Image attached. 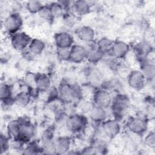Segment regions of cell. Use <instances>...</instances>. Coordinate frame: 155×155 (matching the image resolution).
<instances>
[{
    "label": "cell",
    "instance_id": "obj_1",
    "mask_svg": "<svg viewBox=\"0 0 155 155\" xmlns=\"http://www.w3.org/2000/svg\"><path fill=\"white\" fill-rule=\"evenodd\" d=\"M130 105V101L129 97L125 94L118 93L112 98L110 107L116 118H120L127 111Z\"/></svg>",
    "mask_w": 155,
    "mask_h": 155
},
{
    "label": "cell",
    "instance_id": "obj_2",
    "mask_svg": "<svg viewBox=\"0 0 155 155\" xmlns=\"http://www.w3.org/2000/svg\"><path fill=\"white\" fill-rule=\"evenodd\" d=\"M88 124L87 118L82 113L72 114L65 121V125L72 133H81Z\"/></svg>",
    "mask_w": 155,
    "mask_h": 155
},
{
    "label": "cell",
    "instance_id": "obj_3",
    "mask_svg": "<svg viewBox=\"0 0 155 155\" xmlns=\"http://www.w3.org/2000/svg\"><path fill=\"white\" fill-rule=\"evenodd\" d=\"M32 38L25 32L19 31L10 36L12 47L18 51L27 50Z\"/></svg>",
    "mask_w": 155,
    "mask_h": 155
},
{
    "label": "cell",
    "instance_id": "obj_4",
    "mask_svg": "<svg viewBox=\"0 0 155 155\" xmlns=\"http://www.w3.org/2000/svg\"><path fill=\"white\" fill-rule=\"evenodd\" d=\"M23 20L21 16L16 12L8 15L4 21V27L5 31L10 35L18 32L22 27Z\"/></svg>",
    "mask_w": 155,
    "mask_h": 155
},
{
    "label": "cell",
    "instance_id": "obj_5",
    "mask_svg": "<svg viewBox=\"0 0 155 155\" xmlns=\"http://www.w3.org/2000/svg\"><path fill=\"white\" fill-rule=\"evenodd\" d=\"M147 122L142 117L133 116L128 120L127 127L130 133L142 136L148 130Z\"/></svg>",
    "mask_w": 155,
    "mask_h": 155
},
{
    "label": "cell",
    "instance_id": "obj_6",
    "mask_svg": "<svg viewBox=\"0 0 155 155\" xmlns=\"http://www.w3.org/2000/svg\"><path fill=\"white\" fill-rule=\"evenodd\" d=\"M127 78L129 86L137 91L143 90L147 82L145 78L139 70L130 71Z\"/></svg>",
    "mask_w": 155,
    "mask_h": 155
},
{
    "label": "cell",
    "instance_id": "obj_7",
    "mask_svg": "<svg viewBox=\"0 0 155 155\" xmlns=\"http://www.w3.org/2000/svg\"><path fill=\"white\" fill-rule=\"evenodd\" d=\"M101 130L106 138H115L120 132V125L116 119H107L102 123Z\"/></svg>",
    "mask_w": 155,
    "mask_h": 155
},
{
    "label": "cell",
    "instance_id": "obj_8",
    "mask_svg": "<svg viewBox=\"0 0 155 155\" xmlns=\"http://www.w3.org/2000/svg\"><path fill=\"white\" fill-rule=\"evenodd\" d=\"M20 124L19 136L18 139H21L24 142H28L31 140L35 136L36 130L33 124L27 119H19Z\"/></svg>",
    "mask_w": 155,
    "mask_h": 155
},
{
    "label": "cell",
    "instance_id": "obj_9",
    "mask_svg": "<svg viewBox=\"0 0 155 155\" xmlns=\"http://www.w3.org/2000/svg\"><path fill=\"white\" fill-rule=\"evenodd\" d=\"M112 98L110 91L100 88L96 90L93 102L95 105L107 109L111 105Z\"/></svg>",
    "mask_w": 155,
    "mask_h": 155
},
{
    "label": "cell",
    "instance_id": "obj_10",
    "mask_svg": "<svg viewBox=\"0 0 155 155\" xmlns=\"http://www.w3.org/2000/svg\"><path fill=\"white\" fill-rule=\"evenodd\" d=\"M87 51V60L91 64H94L101 62L105 54L97 47L96 42L94 41L87 43V47H85Z\"/></svg>",
    "mask_w": 155,
    "mask_h": 155
},
{
    "label": "cell",
    "instance_id": "obj_11",
    "mask_svg": "<svg viewBox=\"0 0 155 155\" xmlns=\"http://www.w3.org/2000/svg\"><path fill=\"white\" fill-rule=\"evenodd\" d=\"M153 50L154 49L151 44L148 41H143L136 43L133 47L132 51L136 59L141 62L144 61L148 54Z\"/></svg>",
    "mask_w": 155,
    "mask_h": 155
},
{
    "label": "cell",
    "instance_id": "obj_12",
    "mask_svg": "<svg viewBox=\"0 0 155 155\" xmlns=\"http://www.w3.org/2000/svg\"><path fill=\"white\" fill-rule=\"evenodd\" d=\"M130 50V45L127 43L122 41H114L110 51L107 54L121 59H124Z\"/></svg>",
    "mask_w": 155,
    "mask_h": 155
},
{
    "label": "cell",
    "instance_id": "obj_13",
    "mask_svg": "<svg viewBox=\"0 0 155 155\" xmlns=\"http://www.w3.org/2000/svg\"><path fill=\"white\" fill-rule=\"evenodd\" d=\"M87 51L85 47L78 44H73L70 48V61L80 64L87 60Z\"/></svg>",
    "mask_w": 155,
    "mask_h": 155
},
{
    "label": "cell",
    "instance_id": "obj_14",
    "mask_svg": "<svg viewBox=\"0 0 155 155\" xmlns=\"http://www.w3.org/2000/svg\"><path fill=\"white\" fill-rule=\"evenodd\" d=\"M54 41L57 48H71L73 45V38L67 31H59L54 36Z\"/></svg>",
    "mask_w": 155,
    "mask_h": 155
},
{
    "label": "cell",
    "instance_id": "obj_15",
    "mask_svg": "<svg viewBox=\"0 0 155 155\" xmlns=\"http://www.w3.org/2000/svg\"><path fill=\"white\" fill-rule=\"evenodd\" d=\"M75 33L79 40L86 42L87 44L94 41L95 31L93 28L90 26H81L76 30Z\"/></svg>",
    "mask_w": 155,
    "mask_h": 155
},
{
    "label": "cell",
    "instance_id": "obj_16",
    "mask_svg": "<svg viewBox=\"0 0 155 155\" xmlns=\"http://www.w3.org/2000/svg\"><path fill=\"white\" fill-rule=\"evenodd\" d=\"M54 150L56 154H66L70 151L71 140L70 137L59 136L54 141Z\"/></svg>",
    "mask_w": 155,
    "mask_h": 155
},
{
    "label": "cell",
    "instance_id": "obj_17",
    "mask_svg": "<svg viewBox=\"0 0 155 155\" xmlns=\"http://www.w3.org/2000/svg\"><path fill=\"white\" fill-rule=\"evenodd\" d=\"M88 114L91 120L96 124H102L107 118V109L95 105Z\"/></svg>",
    "mask_w": 155,
    "mask_h": 155
},
{
    "label": "cell",
    "instance_id": "obj_18",
    "mask_svg": "<svg viewBox=\"0 0 155 155\" xmlns=\"http://www.w3.org/2000/svg\"><path fill=\"white\" fill-rule=\"evenodd\" d=\"M51 85L50 78L48 74L44 73L36 74V87L40 92H45L48 91Z\"/></svg>",
    "mask_w": 155,
    "mask_h": 155
},
{
    "label": "cell",
    "instance_id": "obj_19",
    "mask_svg": "<svg viewBox=\"0 0 155 155\" xmlns=\"http://www.w3.org/2000/svg\"><path fill=\"white\" fill-rule=\"evenodd\" d=\"M71 6L73 13L79 16L87 15L90 12L91 7L88 2L82 0L74 1Z\"/></svg>",
    "mask_w": 155,
    "mask_h": 155
},
{
    "label": "cell",
    "instance_id": "obj_20",
    "mask_svg": "<svg viewBox=\"0 0 155 155\" xmlns=\"http://www.w3.org/2000/svg\"><path fill=\"white\" fill-rule=\"evenodd\" d=\"M45 48V42L38 38H34L31 39V41L28 47L27 51L30 55L36 56L41 54Z\"/></svg>",
    "mask_w": 155,
    "mask_h": 155
},
{
    "label": "cell",
    "instance_id": "obj_21",
    "mask_svg": "<svg viewBox=\"0 0 155 155\" xmlns=\"http://www.w3.org/2000/svg\"><path fill=\"white\" fill-rule=\"evenodd\" d=\"M140 71L148 81H152L154 79L155 67L154 63L142 61L140 62Z\"/></svg>",
    "mask_w": 155,
    "mask_h": 155
},
{
    "label": "cell",
    "instance_id": "obj_22",
    "mask_svg": "<svg viewBox=\"0 0 155 155\" xmlns=\"http://www.w3.org/2000/svg\"><path fill=\"white\" fill-rule=\"evenodd\" d=\"M7 136L10 139H18L19 136L20 124L19 119H13L10 120L6 127Z\"/></svg>",
    "mask_w": 155,
    "mask_h": 155
},
{
    "label": "cell",
    "instance_id": "obj_23",
    "mask_svg": "<svg viewBox=\"0 0 155 155\" xmlns=\"http://www.w3.org/2000/svg\"><path fill=\"white\" fill-rule=\"evenodd\" d=\"M31 99L27 91H21L15 96L14 103L18 107H25L29 104Z\"/></svg>",
    "mask_w": 155,
    "mask_h": 155
},
{
    "label": "cell",
    "instance_id": "obj_24",
    "mask_svg": "<svg viewBox=\"0 0 155 155\" xmlns=\"http://www.w3.org/2000/svg\"><path fill=\"white\" fill-rule=\"evenodd\" d=\"M23 153L26 154H36L43 152L41 145L36 141H30L22 150Z\"/></svg>",
    "mask_w": 155,
    "mask_h": 155
},
{
    "label": "cell",
    "instance_id": "obj_25",
    "mask_svg": "<svg viewBox=\"0 0 155 155\" xmlns=\"http://www.w3.org/2000/svg\"><path fill=\"white\" fill-rule=\"evenodd\" d=\"M113 42L114 41L111 40V39L107 37H104L98 40L96 42V44L101 51H102L104 54H107L110 51Z\"/></svg>",
    "mask_w": 155,
    "mask_h": 155
},
{
    "label": "cell",
    "instance_id": "obj_26",
    "mask_svg": "<svg viewBox=\"0 0 155 155\" xmlns=\"http://www.w3.org/2000/svg\"><path fill=\"white\" fill-rule=\"evenodd\" d=\"M1 99L2 102L10 101L13 99L12 87L7 84L1 83L0 88Z\"/></svg>",
    "mask_w": 155,
    "mask_h": 155
},
{
    "label": "cell",
    "instance_id": "obj_27",
    "mask_svg": "<svg viewBox=\"0 0 155 155\" xmlns=\"http://www.w3.org/2000/svg\"><path fill=\"white\" fill-rule=\"evenodd\" d=\"M38 15L41 19L47 22H51L54 19L48 5H44L38 12Z\"/></svg>",
    "mask_w": 155,
    "mask_h": 155
},
{
    "label": "cell",
    "instance_id": "obj_28",
    "mask_svg": "<svg viewBox=\"0 0 155 155\" xmlns=\"http://www.w3.org/2000/svg\"><path fill=\"white\" fill-rule=\"evenodd\" d=\"M94 105V104L91 101L81 99L79 101H78V108L83 114L85 113L89 114Z\"/></svg>",
    "mask_w": 155,
    "mask_h": 155
},
{
    "label": "cell",
    "instance_id": "obj_29",
    "mask_svg": "<svg viewBox=\"0 0 155 155\" xmlns=\"http://www.w3.org/2000/svg\"><path fill=\"white\" fill-rule=\"evenodd\" d=\"M48 5L54 18H61L64 15L65 10L58 1L51 2Z\"/></svg>",
    "mask_w": 155,
    "mask_h": 155
},
{
    "label": "cell",
    "instance_id": "obj_30",
    "mask_svg": "<svg viewBox=\"0 0 155 155\" xmlns=\"http://www.w3.org/2000/svg\"><path fill=\"white\" fill-rule=\"evenodd\" d=\"M42 6L43 5L39 1H29L26 4V8L27 10L32 14H38Z\"/></svg>",
    "mask_w": 155,
    "mask_h": 155
},
{
    "label": "cell",
    "instance_id": "obj_31",
    "mask_svg": "<svg viewBox=\"0 0 155 155\" xmlns=\"http://www.w3.org/2000/svg\"><path fill=\"white\" fill-rule=\"evenodd\" d=\"M10 139L5 134H1L0 139V150L1 154L7 152L10 149Z\"/></svg>",
    "mask_w": 155,
    "mask_h": 155
},
{
    "label": "cell",
    "instance_id": "obj_32",
    "mask_svg": "<svg viewBox=\"0 0 155 155\" xmlns=\"http://www.w3.org/2000/svg\"><path fill=\"white\" fill-rule=\"evenodd\" d=\"M58 57L62 61H69L70 48H57Z\"/></svg>",
    "mask_w": 155,
    "mask_h": 155
},
{
    "label": "cell",
    "instance_id": "obj_33",
    "mask_svg": "<svg viewBox=\"0 0 155 155\" xmlns=\"http://www.w3.org/2000/svg\"><path fill=\"white\" fill-rule=\"evenodd\" d=\"M144 144L151 148H154L155 146V134L153 131H150L146 134L143 139Z\"/></svg>",
    "mask_w": 155,
    "mask_h": 155
},
{
    "label": "cell",
    "instance_id": "obj_34",
    "mask_svg": "<svg viewBox=\"0 0 155 155\" xmlns=\"http://www.w3.org/2000/svg\"><path fill=\"white\" fill-rule=\"evenodd\" d=\"M36 74L32 72H28L24 78V82L26 85L30 87H36Z\"/></svg>",
    "mask_w": 155,
    "mask_h": 155
}]
</instances>
